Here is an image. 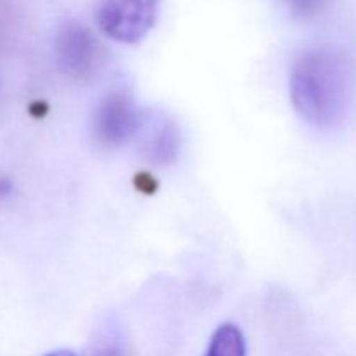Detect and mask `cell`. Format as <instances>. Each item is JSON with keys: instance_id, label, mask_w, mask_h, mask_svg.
<instances>
[{"instance_id": "6", "label": "cell", "mask_w": 356, "mask_h": 356, "mask_svg": "<svg viewBox=\"0 0 356 356\" xmlns=\"http://www.w3.org/2000/svg\"><path fill=\"white\" fill-rule=\"evenodd\" d=\"M205 356H247L242 330L233 323H222L212 334Z\"/></svg>"}, {"instance_id": "2", "label": "cell", "mask_w": 356, "mask_h": 356, "mask_svg": "<svg viewBox=\"0 0 356 356\" xmlns=\"http://www.w3.org/2000/svg\"><path fill=\"white\" fill-rule=\"evenodd\" d=\"M160 7L162 0H99L96 23L111 40L138 44L156 24Z\"/></svg>"}, {"instance_id": "1", "label": "cell", "mask_w": 356, "mask_h": 356, "mask_svg": "<svg viewBox=\"0 0 356 356\" xmlns=\"http://www.w3.org/2000/svg\"><path fill=\"white\" fill-rule=\"evenodd\" d=\"M355 89L353 66L330 49L305 52L291 73V99L302 120L325 129L339 124Z\"/></svg>"}, {"instance_id": "5", "label": "cell", "mask_w": 356, "mask_h": 356, "mask_svg": "<svg viewBox=\"0 0 356 356\" xmlns=\"http://www.w3.org/2000/svg\"><path fill=\"white\" fill-rule=\"evenodd\" d=\"M139 134H143V153L149 162L167 165L176 160L179 152V132L174 122L162 115L149 117L145 113Z\"/></svg>"}, {"instance_id": "7", "label": "cell", "mask_w": 356, "mask_h": 356, "mask_svg": "<svg viewBox=\"0 0 356 356\" xmlns=\"http://www.w3.org/2000/svg\"><path fill=\"white\" fill-rule=\"evenodd\" d=\"M280 3L294 19H312L322 13L327 0H280Z\"/></svg>"}, {"instance_id": "4", "label": "cell", "mask_w": 356, "mask_h": 356, "mask_svg": "<svg viewBox=\"0 0 356 356\" xmlns=\"http://www.w3.org/2000/svg\"><path fill=\"white\" fill-rule=\"evenodd\" d=\"M56 59L66 76L86 82L96 76L103 61L99 42L86 26L70 23L56 38Z\"/></svg>"}, {"instance_id": "10", "label": "cell", "mask_w": 356, "mask_h": 356, "mask_svg": "<svg viewBox=\"0 0 356 356\" xmlns=\"http://www.w3.org/2000/svg\"><path fill=\"white\" fill-rule=\"evenodd\" d=\"M44 356H76V355L70 350H58V351H51V353H47Z\"/></svg>"}, {"instance_id": "9", "label": "cell", "mask_w": 356, "mask_h": 356, "mask_svg": "<svg viewBox=\"0 0 356 356\" xmlns=\"http://www.w3.org/2000/svg\"><path fill=\"white\" fill-rule=\"evenodd\" d=\"M10 188H13V184L9 183V179H3V177H0V197H3V195L9 193Z\"/></svg>"}, {"instance_id": "8", "label": "cell", "mask_w": 356, "mask_h": 356, "mask_svg": "<svg viewBox=\"0 0 356 356\" xmlns=\"http://www.w3.org/2000/svg\"><path fill=\"white\" fill-rule=\"evenodd\" d=\"M87 356H124V353H122L120 346L115 341L106 339L103 343L96 344Z\"/></svg>"}, {"instance_id": "3", "label": "cell", "mask_w": 356, "mask_h": 356, "mask_svg": "<svg viewBox=\"0 0 356 356\" xmlns=\"http://www.w3.org/2000/svg\"><path fill=\"white\" fill-rule=\"evenodd\" d=\"M145 111L124 90L110 92L94 111L92 138L103 148H120L139 134Z\"/></svg>"}]
</instances>
